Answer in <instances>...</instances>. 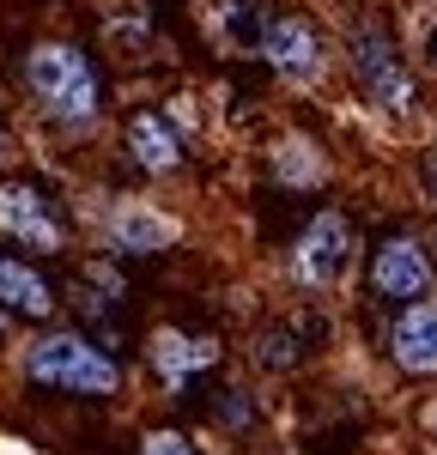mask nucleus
I'll return each instance as SVG.
<instances>
[{
    "label": "nucleus",
    "mask_w": 437,
    "mask_h": 455,
    "mask_svg": "<svg viewBox=\"0 0 437 455\" xmlns=\"http://www.w3.org/2000/svg\"><path fill=\"white\" fill-rule=\"evenodd\" d=\"M109 231H115V243H122V249H134V255H152V249H171V243H177V219H164V212L140 207V201L115 207Z\"/></svg>",
    "instance_id": "6e6552de"
},
{
    "label": "nucleus",
    "mask_w": 437,
    "mask_h": 455,
    "mask_svg": "<svg viewBox=\"0 0 437 455\" xmlns=\"http://www.w3.org/2000/svg\"><path fill=\"white\" fill-rule=\"evenodd\" d=\"M370 285H377V298H395V304H419L425 298V285H432V261H425V249L395 237V243L377 249V261H370Z\"/></svg>",
    "instance_id": "20e7f679"
},
{
    "label": "nucleus",
    "mask_w": 437,
    "mask_h": 455,
    "mask_svg": "<svg viewBox=\"0 0 437 455\" xmlns=\"http://www.w3.org/2000/svg\"><path fill=\"white\" fill-rule=\"evenodd\" d=\"M0 225L19 237V243L31 249H61V225H55V212H49V201L36 195V188H19V182H6L0 188Z\"/></svg>",
    "instance_id": "39448f33"
},
{
    "label": "nucleus",
    "mask_w": 437,
    "mask_h": 455,
    "mask_svg": "<svg viewBox=\"0 0 437 455\" xmlns=\"http://www.w3.org/2000/svg\"><path fill=\"white\" fill-rule=\"evenodd\" d=\"M0 304L19 315H49L55 310V298H49V285L36 280L25 261H12L6 249H0Z\"/></svg>",
    "instance_id": "9b49d317"
},
{
    "label": "nucleus",
    "mask_w": 437,
    "mask_h": 455,
    "mask_svg": "<svg viewBox=\"0 0 437 455\" xmlns=\"http://www.w3.org/2000/svg\"><path fill=\"white\" fill-rule=\"evenodd\" d=\"M25 371H31V383L68 388V395H109V388H115V364H109L91 340H79V334H49V340H36L31 358H25Z\"/></svg>",
    "instance_id": "f257e3e1"
},
{
    "label": "nucleus",
    "mask_w": 437,
    "mask_h": 455,
    "mask_svg": "<svg viewBox=\"0 0 437 455\" xmlns=\"http://www.w3.org/2000/svg\"><path fill=\"white\" fill-rule=\"evenodd\" d=\"M261 49H267V61L286 73V79H298V85H310L328 61L322 36H316L310 19H267V25H261Z\"/></svg>",
    "instance_id": "7ed1b4c3"
},
{
    "label": "nucleus",
    "mask_w": 437,
    "mask_h": 455,
    "mask_svg": "<svg viewBox=\"0 0 437 455\" xmlns=\"http://www.w3.org/2000/svg\"><path fill=\"white\" fill-rule=\"evenodd\" d=\"M140 455H195V450L182 443L177 431H152V437H146V450H140Z\"/></svg>",
    "instance_id": "2eb2a0df"
},
{
    "label": "nucleus",
    "mask_w": 437,
    "mask_h": 455,
    "mask_svg": "<svg viewBox=\"0 0 437 455\" xmlns=\"http://www.w3.org/2000/svg\"><path fill=\"white\" fill-rule=\"evenodd\" d=\"M207 358H213V347H201V340H188V334H171V328L152 334V364H158V377H164L171 388H182L188 371L207 364Z\"/></svg>",
    "instance_id": "f8f14e48"
},
{
    "label": "nucleus",
    "mask_w": 437,
    "mask_h": 455,
    "mask_svg": "<svg viewBox=\"0 0 437 455\" xmlns=\"http://www.w3.org/2000/svg\"><path fill=\"white\" fill-rule=\"evenodd\" d=\"M340 267H346V219H340V212H322V219H310V231L298 237V274L310 285H328Z\"/></svg>",
    "instance_id": "423d86ee"
},
{
    "label": "nucleus",
    "mask_w": 437,
    "mask_h": 455,
    "mask_svg": "<svg viewBox=\"0 0 437 455\" xmlns=\"http://www.w3.org/2000/svg\"><path fill=\"white\" fill-rule=\"evenodd\" d=\"M128 152L140 158L146 171H177V164H182V134L164 122V116L146 109V116L128 122Z\"/></svg>",
    "instance_id": "9d476101"
},
{
    "label": "nucleus",
    "mask_w": 437,
    "mask_h": 455,
    "mask_svg": "<svg viewBox=\"0 0 437 455\" xmlns=\"http://www.w3.org/2000/svg\"><path fill=\"white\" fill-rule=\"evenodd\" d=\"M0 455H31L25 443H12V437H0Z\"/></svg>",
    "instance_id": "dca6fc26"
},
{
    "label": "nucleus",
    "mask_w": 437,
    "mask_h": 455,
    "mask_svg": "<svg viewBox=\"0 0 437 455\" xmlns=\"http://www.w3.org/2000/svg\"><path fill=\"white\" fill-rule=\"evenodd\" d=\"M359 79L370 85V98L389 104V109H407V98H413V85H407V73H401L395 49H389L377 31L359 36Z\"/></svg>",
    "instance_id": "0eeeda50"
},
{
    "label": "nucleus",
    "mask_w": 437,
    "mask_h": 455,
    "mask_svg": "<svg viewBox=\"0 0 437 455\" xmlns=\"http://www.w3.org/2000/svg\"><path fill=\"white\" fill-rule=\"evenodd\" d=\"M207 6H213L218 19H231V36H237V43H250V36H255V12H250V0H207Z\"/></svg>",
    "instance_id": "4468645a"
},
{
    "label": "nucleus",
    "mask_w": 437,
    "mask_h": 455,
    "mask_svg": "<svg viewBox=\"0 0 437 455\" xmlns=\"http://www.w3.org/2000/svg\"><path fill=\"white\" fill-rule=\"evenodd\" d=\"M395 358L407 371H437V304H407L395 322Z\"/></svg>",
    "instance_id": "1a4fd4ad"
},
{
    "label": "nucleus",
    "mask_w": 437,
    "mask_h": 455,
    "mask_svg": "<svg viewBox=\"0 0 437 455\" xmlns=\"http://www.w3.org/2000/svg\"><path fill=\"white\" fill-rule=\"evenodd\" d=\"M425 425H432V431H437V401H432V407H425Z\"/></svg>",
    "instance_id": "a211bd4d"
},
{
    "label": "nucleus",
    "mask_w": 437,
    "mask_h": 455,
    "mask_svg": "<svg viewBox=\"0 0 437 455\" xmlns=\"http://www.w3.org/2000/svg\"><path fill=\"white\" fill-rule=\"evenodd\" d=\"M274 182H322V152L310 140H286L280 152H274Z\"/></svg>",
    "instance_id": "ddd939ff"
},
{
    "label": "nucleus",
    "mask_w": 437,
    "mask_h": 455,
    "mask_svg": "<svg viewBox=\"0 0 437 455\" xmlns=\"http://www.w3.org/2000/svg\"><path fill=\"white\" fill-rule=\"evenodd\" d=\"M31 92L43 98V104L55 109L61 122H91V109H98V79H91V68H85V55H73V49H61V43H43V49H31Z\"/></svg>",
    "instance_id": "f03ea898"
},
{
    "label": "nucleus",
    "mask_w": 437,
    "mask_h": 455,
    "mask_svg": "<svg viewBox=\"0 0 437 455\" xmlns=\"http://www.w3.org/2000/svg\"><path fill=\"white\" fill-rule=\"evenodd\" d=\"M425 55L437 61V25H425Z\"/></svg>",
    "instance_id": "f3484780"
}]
</instances>
